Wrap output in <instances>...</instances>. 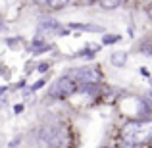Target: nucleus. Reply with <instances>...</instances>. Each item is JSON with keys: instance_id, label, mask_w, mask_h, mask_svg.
Listing matches in <instances>:
<instances>
[{"instance_id": "obj_1", "label": "nucleus", "mask_w": 152, "mask_h": 148, "mask_svg": "<svg viewBox=\"0 0 152 148\" xmlns=\"http://www.w3.org/2000/svg\"><path fill=\"white\" fill-rule=\"evenodd\" d=\"M121 139L129 146H139V144L150 142L152 141V117L127 121L121 129Z\"/></svg>"}, {"instance_id": "obj_2", "label": "nucleus", "mask_w": 152, "mask_h": 148, "mask_svg": "<svg viewBox=\"0 0 152 148\" xmlns=\"http://www.w3.org/2000/svg\"><path fill=\"white\" fill-rule=\"evenodd\" d=\"M66 141V129L58 123H48L39 131V142L48 148H60Z\"/></svg>"}, {"instance_id": "obj_3", "label": "nucleus", "mask_w": 152, "mask_h": 148, "mask_svg": "<svg viewBox=\"0 0 152 148\" xmlns=\"http://www.w3.org/2000/svg\"><path fill=\"white\" fill-rule=\"evenodd\" d=\"M75 90H77V83H75L69 75H66V77H60V79H56V81H54V85L48 89V96L64 100V98L71 96Z\"/></svg>"}, {"instance_id": "obj_4", "label": "nucleus", "mask_w": 152, "mask_h": 148, "mask_svg": "<svg viewBox=\"0 0 152 148\" xmlns=\"http://www.w3.org/2000/svg\"><path fill=\"white\" fill-rule=\"evenodd\" d=\"M77 85H98L102 79V73L96 69V67H91V66H85V67H75L69 75Z\"/></svg>"}, {"instance_id": "obj_5", "label": "nucleus", "mask_w": 152, "mask_h": 148, "mask_svg": "<svg viewBox=\"0 0 152 148\" xmlns=\"http://www.w3.org/2000/svg\"><path fill=\"white\" fill-rule=\"evenodd\" d=\"M39 31H42V33H64L62 29H60V25H58V21H54V19H45V21L39 25Z\"/></svg>"}, {"instance_id": "obj_6", "label": "nucleus", "mask_w": 152, "mask_h": 148, "mask_svg": "<svg viewBox=\"0 0 152 148\" xmlns=\"http://www.w3.org/2000/svg\"><path fill=\"white\" fill-rule=\"evenodd\" d=\"M110 62H112V66H115V67H123L127 63V52H114V54L110 56Z\"/></svg>"}, {"instance_id": "obj_7", "label": "nucleus", "mask_w": 152, "mask_h": 148, "mask_svg": "<svg viewBox=\"0 0 152 148\" xmlns=\"http://www.w3.org/2000/svg\"><path fill=\"white\" fill-rule=\"evenodd\" d=\"M71 29H81V31H91V33H100L102 27L98 25H85V23H71Z\"/></svg>"}, {"instance_id": "obj_8", "label": "nucleus", "mask_w": 152, "mask_h": 148, "mask_svg": "<svg viewBox=\"0 0 152 148\" xmlns=\"http://www.w3.org/2000/svg\"><path fill=\"white\" fill-rule=\"evenodd\" d=\"M42 2H45V6L48 10H60V8H64L67 4V0H42Z\"/></svg>"}, {"instance_id": "obj_9", "label": "nucleus", "mask_w": 152, "mask_h": 148, "mask_svg": "<svg viewBox=\"0 0 152 148\" xmlns=\"http://www.w3.org/2000/svg\"><path fill=\"white\" fill-rule=\"evenodd\" d=\"M48 50V42H42V41H35L31 44V52L33 54H39V52H46Z\"/></svg>"}, {"instance_id": "obj_10", "label": "nucleus", "mask_w": 152, "mask_h": 148, "mask_svg": "<svg viewBox=\"0 0 152 148\" xmlns=\"http://www.w3.org/2000/svg\"><path fill=\"white\" fill-rule=\"evenodd\" d=\"M98 2H100V6L104 10H114V8H118L123 0H98Z\"/></svg>"}, {"instance_id": "obj_11", "label": "nucleus", "mask_w": 152, "mask_h": 148, "mask_svg": "<svg viewBox=\"0 0 152 148\" xmlns=\"http://www.w3.org/2000/svg\"><path fill=\"white\" fill-rule=\"evenodd\" d=\"M118 41H121V37H119V35H104L102 44H114V42H118Z\"/></svg>"}, {"instance_id": "obj_12", "label": "nucleus", "mask_w": 152, "mask_h": 148, "mask_svg": "<svg viewBox=\"0 0 152 148\" xmlns=\"http://www.w3.org/2000/svg\"><path fill=\"white\" fill-rule=\"evenodd\" d=\"M42 85H45V81H37V83H35L33 87H31V90H37V89H41Z\"/></svg>"}, {"instance_id": "obj_13", "label": "nucleus", "mask_w": 152, "mask_h": 148, "mask_svg": "<svg viewBox=\"0 0 152 148\" xmlns=\"http://www.w3.org/2000/svg\"><path fill=\"white\" fill-rule=\"evenodd\" d=\"M48 69V63H41V66H39V71H46Z\"/></svg>"}, {"instance_id": "obj_14", "label": "nucleus", "mask_w": 152, "mask_h": 148, "mask_svg": "<svg viewBox=\"0 0 152 148\" xmlns=\"http://www.w3.org/2000/svg\"><path fill=\"white\" fill-rule=\"evenodd\" d=\"M146 14H148V17L152 19V4H150V6H148V10H146Z\"/></svg>"}, {"instance_id": "obj_15", "label": "nucleus", "mask_w": 152, "mask_h": 148, "mask_svg": "<svg viewBox=\"0 0 152 148\" xmlns=\"http://www.w3.org/2000/svg\"><path fill=\"white\" fill-rule=\"evenodd\" d=\"M102 148H115V146H102Z\"/></svg>"}]
</instances>
